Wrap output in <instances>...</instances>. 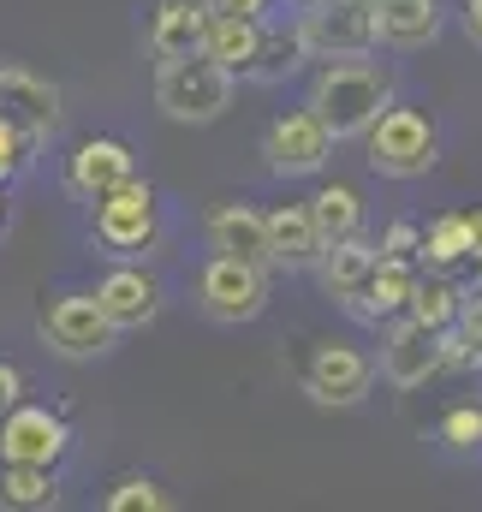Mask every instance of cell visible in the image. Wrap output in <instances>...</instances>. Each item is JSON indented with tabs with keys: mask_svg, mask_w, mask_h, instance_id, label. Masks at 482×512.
<instances>
[{
	"mask_svg": "<svg viewBox=\"0 0 482 512\" xmlns=\"http://www.w3.org/2000/svg\"><path fill=\"white\" fill-rule=\"evenodd\" d=\"M417 256L429 262V268H459V262H471V215H435L429 227H423V239H417Z\"/></svg>",
	"mask_w": 482,
	"mask_h": 512,
	"instance_id": "25",
	"label": "cell"
},
{
	"mask_svg": "<svg viewBox=\"0 0 482 512\" xmlns=\"http://www.w3.org/2000/svg\"><path fill=\"white\" fill-rule=\"evenodd\" d=\"M387 102H393V72H387L381 60H369V54H346V60H328V66L316 72L304 108L334 131V143H340V137H363L369 120H375Z\"/></svg>",
	"mask_w": 482,
	"mask_h": 512,
	"instance_id": "1",
	"label": "cell"
},
{
	"mask_svg": "<svg viewBox=\"0 0 482 512\" xmlns=\"http://www.w3.org/2000/svg\"><path fill=\"white\" fill-rule=\"evenodd\" d=\"M298 382L316 405H363L375 387V358L363 346H346V340H316L304 352Z\"/></svg>",
	"mask_w": 482,
	"mask_h": 512,
	"instance_id": "7",
	"label": "cell"
},
{
	"mask_svg": "<svg viewBox=\"0 0 482 512\" xmlns=\"http://www.w3.org/2000/svg\"><path fill=\"white\" fill-rule=\"evenodd\" d=\"M42 340H48L60 358H102V352H114L120 328L102 316L96 292H60V298L42 310Z\"/></svg>",
	"mask_w": 482,
	"mask_h": 512,
	"instance_id": "9",
	"label": "cell"
},
{
	"mask_svg": "<svg viewBox=\"0 0 482 512\" xmlns=\"http://www.w3.org/2000/svg\"><path fill=\"white\" fill-rule=\"evenodd\" d=\"M417 239H423V227H417V221H393V227L381 233V245H375V251H381V256H417Z\"/></svg>",
	"mask_w": 482,
	"mask_h": 512,
	"instance_id": "31",
	"label": "cell"
},
{
	"mask_svg": "<svg viewBox=\"0 0 482 512\" xmlns=\"http://www.w3.org/2000/svg\"><path fill=\"white\" fill-rule=\"evenodd\" d=\"M233 72L215 66L209 54H185V60H161L155 66V108L179 126H209L233 108Z\"/></svg>",
	"mask_w": 482,
	"mask_h": 512,
	"instance_id": "2",
	"label": "cell"
},
{
	"mask_svg": "<svg viewBox=\"0 0 482 512\" xmlns=\"http://www.w3.org/2000/svg\"><path fill=\"white\" fill-rule=\"evenodd\" d=\"M96 304H102V316H108L120 334H137V328H149V322L161 316V280L131 256V262L108 268V274L96 280Z\"/></svg>",
	"mask_w": 482,
	"mask_h": 512,
	"instance_id": "12",
	"label": "cell"
},
{
	"mask_svg": "<svg viewBox=\"0 0 482 512\" xmlns=\"http://www.w3.org/2000/svg\"><path fill=\"white\" fill-rule=\"evenodd\" d=\"M0 507H12V512L60 507V471H54V465H18V459H0Z\"/></svg>",
	"mask_w": 482,
	"mask_h": 512,
	"instance_id": "21",
	"label": "cell"
},
{
	"mask_svg": "<svg viewBox=\"0 0 482 512\" xmlns=\"http://www.w3.org/2000/svg\"><path fill=\"white\" fill-rule=\"evenodd\" d=\"M72 447V429L60 411L36 405V399H18L6 417H0V459H18V465H60Z\"/></svg>",
	"mask_w": 482,
	"mask_h": 512,
	"instance_id": "11",
	"label": "cell"
},
{
	"mask_svg": "<svg viewBox=\"0 0 482 512\" xmlns=\"http://www.w3.org/2000/svg\"><path fill=\"white\" fill-rule=\"evenodd\" d=\"M209 18H215V6H209V0H161V6H155V18H149V54H155V60L203 54Z\"/></svg>",
	"mask_w": 482,
	"mask_h": 512,
	"instance_id": "16",
	"label": "cell"
},
{
	"mask_svg": "<svg viewBox=\"0 0 482 512\" xmlns=\"http://www.w3.org/2000/svg\"><path fill=\"white\" fill-rule=\"evenodd\" d=\"M298 36L310 60H346L375 48V12L358 0H310L298 12Z\"/></svg>",
	"mask_w": 482,
	"mask_h": 512,
	"instance_id": "8",
	"label": "cell"
},
{
	"mask_svg": "<svg viewBox=\"0 0 482 512\" xmlns=\"http://www.w3.org/2000/svg\"><path fill=\"white\" fill-rule=\"evenodd\" d=\"M310 54H304V36H298V18L292 24H274V18H262V48H256V60H250V72L244 78H256V84H280L286 72H298Z\"/></svg>",
	"mask_w": 482,
	"mask_h": 512,
	"instance_id": "23",
	"label": "cell"
},
{
	"mask_svg": "<svg viewBox=\"0 0 482 512\" xmlns=\"http://www.w3.org/2000/svg\"><path fill=\"white\" fill-rule=\"evenodd\" d=\"M375 376H381L387 387H399V393L429 387L435 376H441V328H429V322H417V316H405V310L387 316Z\"/></svg>",
	"mask_w": 482,
	"mask_h": 512,
	"instance_id": "6",
	"label": "cell"
},
{
	"mask_svg": "<svg viewBox=\"0 0 482 512\" xmlns=\"http://www.w3.org/2000/svg\"><path fill=\"white\" fill-rule=\"evenodd\" d=\"M0 191H6V185H0ZM0 221H6V203H0Z\"/></svg>",
	"mask_w": 482,
	"mask_h": 512,
	"instance_id": "36",
	"label": "cell"
},
{
	"mask_svg": "<svg viewBox=\"0 0 482 512\" xmlns=\"http://www.w3.org/2000/svg\"><path fill=\"white\" fill-rule=\"evenodd\" d=\"M411 286H417V262H411V256H381L375 251V268H369L363 292L346 310H352L358 322H387V316H399V310L411 304Z\"/></svg>",
	"mask_w": 482,
	"mask_h": 512,
	"instance_id": "18",
	"label": "cell"
},
{
	"mask_svg": "<svg viewBox=\"0 0 482 512\" xmlns=\"http://www.w3.org/2000/svg\"><path fill=\"white\" fill-rule=\"evenodd\" d=\"M18 399H24V376H18V364H6V358H0V417H6Z\"/></svg>",
	"mask_w": 482,
	"mask_h": 512,
	"instance_id": "33",
	"label": "cell"
},
{
	"mask_svg": "<svg viewBox=\"0 0 482 512\" xmlns=\"http://www.w3.org/2000/svg\"><path fill=\"white\" fill-rule=\"evenodd\" d=\"M441 24H447L441 0H375V48L417 54L441 36Z\"/></svg>",
	"mask_w": 482,
	"mask_h": 512,
	"instance_id": "17",
	"label": "cell"
},
{
	"mask_svg": "<svg viewBox=\"0 0 482 512\" xmlns=\"http://www.w3.org/2000/svg\"><path fill=\"white\" fill-rule=\"evenodd\" d=\"M471 262H477V280H482V215H471Z\"/></svg>",
	"mask_w": 482,
	"mask_h": 512,
	"instance_id": "35",
	"label": "cell"
},
{
	"mask_svg": "<svg viewBox=\"0 0 482 512\" xmlns=\"http://www.w3.org/2000/svg\"><path fill=\"white\" fill-rule=\"evenodd\" d=\"M358 6H369V12H375V0H358Z\"/></svg>",
	"mask_w": 482,
	"mask_h": 512,
	"instance_id": "37",
	"label": "cell"
},
{
	"mask_svg": "<svg viewBox=\"0 0 482 512\" xmlns=\"http://www.w3.org/2000/svg\"><path fill=\"white\" fill-rule=\"evenodd\" d=\"M131 173H137V155H131L125 137H84V143L66 155V191L84 197V203H96L102 191H114Z\"/></svg>",
	"mask_w": 482,
	"mask_h": 512,
	"instance_id": "14",
	"label": "cell"
},
{
	"mask_svg": "<svg viewBox=\"0 0 482 512\" xmlns=\"http://www.w3.org/2000/svg\"><path fill=\"white\" fill-rule=\"evenodd\" d=\"M304 6H310V0H304Z\"/></svg>",
	"mask_w": 482,
	"mask_h": 512,
	"instance_id": "38",
	"label": "cell"
},
{
	"mask_svg": "<svg viewBox=\"0 0 482 512\" xmlns=\"http://www.w3.org/2000/svg\"><path fill=\"white\" fill-rule=\"evenodd\" d=\"M221 18H268L274 12V0H209Z\"/></svg>",
	"mask_w": 482,
	"mask_h": 512,
	"instance_id": "32",
	"label": "cell"
},
{
	"mask_svg": "<svg viewBox=\"0 0 482 512\" xmlns=\"http://www.w3.org/2000/svg\"><path fill=\"white\" fill-rule=\"evenodd\" d=\"M328 155H334V131L322 126L310 108H292V114L268 120V131H262V161H268V173H280V179L322 173Z\"/></svg>",
	"mask_w": 482,
	"mask_h": 512,
	"instance_id": "10",
	"label": "cell"
},
{
	"mask_svg": "<svg viewBox=\"0 0 482 512\" xmlns=\"http://www.w3.org/2000/svg\"><path fill=\"white\" fill-rule=\"evenodd\" d=\"M459 24H465V36L482 48V0H465V6H459Z\"/></svg>",
	"mask_w": 482,
	"mask_h": 512,
	"instance_id": "34",
	"label": "cell"
},
{
	"mask_svg": "<svg viewBox=\"0 0 482 512\" xmlns=\"http://www.w3.org/2000/svg\"><path fill=\"white\" fill-rule=\"evenodd\" d=\"M459 304H465V292L435 268V274H417V286H411V304H405V316H417V322H429V328H453V316H459Z\"/></svg>",
	"mask_w": 482,
	"mask_h": 512,
	"instance_id": "26",
	"label": "cell"
},
{
	"mask_svg": "<svg viewBox=\"0 0 482 512\" xmlns=\"http://www.w3.org/2000/svg\"><path fill=\"white\" fill-rule=\"evenodd\" d=\"M369 268H375V245L352 233V239H334V245H322L316 256V280H322V292L334 298V304H352L363 292V280H369Z\"/></svg>",
	"mask_w": 482,
	"mask_h": 512,
	"instance_id": "20",
	"label": "cell"
},
{
	"mask_svg": "<svg viewBox=\"0 0 482 512\" xmlns=\"http://www.w3.org/2000/svg\"><path fill=\"white\" fill-rule=\"evenodd\" d=\"M197 304L209 322L221 328H239L256 322L268 310V262H244V256H209L203 274H197Z\"/></svg>",
	"mask_w": 482,
	"mask_h": 512,
	"instance_id": "4",
	"label": "cell"
},
{
	"mask_svg": "<svg viewBox=\"0 0 482 512\" xmlns=\"http://www.w3.org/2000/svg\"><path fill=\"white\" fill-rule=\"evenodd\" d=\"M363 149H369V167L381 179H423L435 161H441V137H435V120L423 108H381L369 131H363Z\"/></svg>",
	"mask_w": 482,
	"mask_h": 512,
	"instance_id": "3",
	"label": "cell"
},
{
	"mask_svg": "<svg viewBox=\"0 0 482 512\" xmlns=\"http://www.w3.org/2000/svg\"><path fill=\"white\" fill-rule=\"evenodd\" d=\"M453 328H459V340H465V358L482 364V286H477V292H465V304H459Z\"/></svg>",
	"mask_w": 482,
	"mask_h": 512,
	"instance_id": "30",
	"label": "cell"
},
{
	"mask_svg": "<svg viewBox=\"0 0 482 512\" xmlns=\"http://www.w3.org/2000/svg\"><path fill=\"white\" fill-rule=\"evenodd\" d=\"M108 512H167V495L149 483V477H125V483H114L108 489V501H102Z\"/></svg>",
	"mask_w": 482,
	"mask_h": 512,
	"instance_id": "28",
	"label": "cell"
},
{
	"mask_svg": "<svg viewBox=\"0 0 482 512\" xmlns=\"http://www.w3.org/2000/svg\"><path fill=\"white\" fill-rule=\"evenodd\" d=\"M0 114L42 149V137L60 126V90L30 66H0Z\"/></svg>",
	"mask_w": 482,
	"mask_h": 512,
	"instance_id": "13",
	"label": "cell"
},
{
	"mask_svg": "<svg viewBox=\"0 0 482 512\" xmlns=\"http://www.w3.org/2000/svg\"><path fill=\"white\" fill-rule=\"evenodd\" d=\"M310 215H316V233H322V245L363 233V197L352 191V185H322V191L310 197Z\"/></svg>",
	"mask_w": 482,
	"mask_h": 512,
	"instance_id": "24",
	"label": "cell"
},
{
	"mask_svg": "<svg viewBox=\"0 0 482 512\" xmlns=\"http://www.w3.org/2000/svg\"><path fill=\"white\" fill-rule=\"evenodd\" d=\"M256 48H262V18H209V36H203V54L215 60V66H227L233 78L250 72V60H256Z\"/></svg>",
	"mask_w": 482,
	"mask_h": 512,
	"instance_id": "22",
	"label": "cell"
},
{
	"mask_svg": "<svg viewBox=\"0 0 482 512\" xmlns=\"http://www.w3.org/2000/svg\"><path fill=\"white\" fill-rule=\"evenodd\" d=\"M90 209H96V245L108 256H120V262L149 256V245H155V191H149V179L131 173L114 191H102Z\"/></svg>",
	"mask_w": 482,
	"mask_h": 512,
	"instance_id": "5",
	"label": "cell"
},
{
	"mask_svg": "<svg viewBox=\"0 0 482 512\" xmlns=\"http://www.w3.org/2000/svg\"><path fill=\"white\" fill-rule=\"evenodd\" d=\"M203 233H209V251L268 262V227H262V209H250V203H215Z\"/></svg>",
	"mask_w": 482,
	"mask_h": 512,
	"instance_id": "19",
	"label": "cell"
},
{
	"mask_svg": "<svg viewBox=\"0 0 482 512\" xmlns=\"http://www.w3.org/2000/svg\"><path fill=\"white\" fill-rule=\"evenodd\" d=\"M262 227H268V268H286V274L316 268L322 233H316L310 203H274V209H262Z\"/></svg>",
	"mask_w": 482,
	"mask_h": 512,
	"instance_id": "15",
	"label": "cell"
},
{
	"mask_svg": "<svg viewBox=\"0 0 482 512\" xmlns=\"http://www.w3.org/2000/svg\"><path fill=\"white\" fill-rule=\"evenodd\" d=\"M30 155H36V143L24 137V131L12 126L6 114H0V185H12L24 167H30Z\"/></svg>",
	"mask_w": 482,
	"mask_h": 512,
	"instance_id": "29",
	"label": "cell"
},
{
	"mask_svg": "<svg viewBox=\"0 0 482 512\" xmlns=\"http://www.w3.org/2000/svg\"><path fill=\"white\" fill-rule=\"evenodd\" d=\"M435 435H441V447H453V453L482 447V405H447Z\"/></svg>",
	"mask_w": 482,
	"mask_h": 512,
	"instance_id": "27",
	"label": "cell"
}]
</instances>
